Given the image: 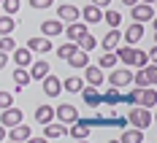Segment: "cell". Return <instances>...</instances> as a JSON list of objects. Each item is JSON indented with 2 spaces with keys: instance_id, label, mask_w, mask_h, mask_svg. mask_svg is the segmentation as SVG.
Returning a JSON list of instances; mask_svg holds the SVG:
<instances>
[{
  "instance_id": "cell-1",
  "label": "cell",
  "mask_w": 157,
  "mask_h": 143,
  "mask_svg": "<svg viewBox=\"0 0 157 143\" xmlns=\"http://www.w3.org/2000/svg\"><path fill=\"white\" fill-rule=\"evenodd\" d=\"M127 122H130L133 127H138V130H146L149 124H152V111L144 108V105H133V108H130V116H127Z\"/></svg>"
},
{
  "instance_id": "cell-2",
  "label": "cell",
  "mask_w": 157,
  "mask_h": 143,
  "mask_svg": "<svg viewBox=\"0 0 157 143\" xmlns=\"http://www.w3.org/2000/svg\"><path fill=\"white\" fill-rule=\"evenodd\" d=\"M54 119H57V122H63V124H73V122L78 119L76 105H73V103H60V105L54 108Z\"/></svg>"
},
{
  "instance_id": "cell-3",
  "label": "cell",
  "mask_w": 157,
  "mask_h": 143,
  "mask_svg": "<svg viewBox=\"0 0 157 143\" xmlns=\"http://www.w3.org/2000/svg\"><path fill=\"white\" fill-rule=\"evenodd\" d=\"M133 81V73H130V68H114L109 70V86H117V89H122Z\"/></svg>"
},
{
  "instance_id": "cell-4",
  "label": "cell",
  "mask_w": 157,
  "mask_h": 143,
  "mask_svg": "<svg viewBox=\"0 0 157 143\" xmlns=\"http://www.w3.org/2000/svg\"><path fill=\"white\" fill-rule=\"evenodd\" d=\"M22 122H25V113L19 111V108H14V105H11V108H6V111L0 113V124H3L6 130L16 127V124H22Z\"/></svg>"
},
{
  "instance_id": "cell-5",
  "label": "cell",
  "mask_w": 157,
  "mask_h": 143,
  "mask_svg": "<svg viewBox=\"0 0 157 143\" xmlns=\"http://www.w3.org/2000/svg\"><path fill=\"white\" fill-rule=\"evenodd\" d=\"M130 16H133V22H152L155 19V8L149 6V3H136L133 8H130Z\"/></svg>"
},
{
  "instance_id": "cell-6",
  "label": "cell",
  "mask_w": 157,
  "mask_h": 143,
  "mask_svg": "<svg viewBox=\"0 0 157 143\" xmlns=\"http://www.w3.org/2000/svg\"><path fill=\"white\" fill-rule=\"evenodd\" d=\"M141 38H144V24H141V22H130L127 30L122 32V41H125L127 46H136Z\"/></svg>"
},
{
  "instance_id": "cell-7",
  "label": "cell",
  "mask_w": 157,
  "mask_h": 143,
  "mask_svg": "<svg viewBox=\"0 0 157 143\" xmlns=\"http://www.w3.org/2000/svg\"><path fill=\"white\" fill-rule=\"evenodd\" d=\"M78 95H81V100H84V103H87L90 108H98V105L103 103V95L98 92V86H92V84H87V86H84V89H81Z\"/></svg>"
},
{
  "instance_id": "cell-8",
  "label": "cell",
  "mask_w": 157,
  "mask_h": 143,
  "mask_svg": "<svg viewBox=\"0 0 157 143\" xmlns=\"http://www.w3.org/2000/svg\"><path fill=\"white\" fill-rule=\"evenodd\" d=\"M90 124H87V119H76L71 127H68V135L73 138V141H84V138H90Z\"/></svg>"
},
{
  "instance_id": "cell-9",
  "label": "cell",
  "mask_w": 157,
  "mask_h": 143,
  "mask_svg": "<svg viewBox=\"0 0 157 143\" xmlns=\"http://www.w3.org/2000/svg\"><path fill=\"white\" fill-rule=\"evenodd\" d=\"M57 16H60L63 24H73V22L81 19V11H78L76 6H57Z\"/></svg>"
},
{
  "instance_id": "cell-10",
  "label": "cell",
  "mask_w": 157,
  "mask_h": 143,
  "mask_svg": "<svg viewBox=\"0 0 157 143\" xmlns=\"http://www.w3.org/2000/svg\"><path fill=\"white\" fill-rule=\"evenodd\" d=\"M41 32H44L46 38H57V35L65 32V24L60 19H46V22H41Z\"/></svg>"
},
{
  "instance_id": "cell-11",
  "label": "cell",
  "mask_w": 157,
  "mask_h": 143,
  "mask_svg": "<svg viewBox=\"0 0 157 143\" xmlns=\"http://www.w3.org/2000/svg\"><path fill=\"white\" fill-rule=\"evenodd\" d=\"M41 84H44V95L46 97H57L63 92V79H57V76H52V73H49Z\"/></svg>"
},
{
  "instance_id": "cell-12",
  "label": "cell",
  "mask_w": 157,
  "mask_h": 143,
  "mask_svg": "<svg viewBox=\"0 0 157 143\" xmlns=\"http://www.w3.org/2000/svg\"><path fill=\"white\" fill-rule=\"evenodd\" d=\"M30 135H33V130H30V124H25V122L8 130V141H14V143H25Z\"/></svg>"
},
{
  "instance_id": "cell-13",
  "label": "cell",
  "mask_w": 157,
  "mask_h": 143,
  "mask_svg": "<svg viewBox=\"0 0 157 143\" xmlns=\"http://www.w3.org/2000/svg\"><path fill=\"white\" fill-rule=\"evenodd\" d=\"M49 73H52V68H49L46 60H33V65H30V76H33V81H44Z\"/></svg>"
},
{
  "instance_id": "cell-14",
  "label": "cell",
  "mask_w": 157,
  "mask_h": 143,
  "mask_svg": "<svg viewBox=\"0 0 157 143\" xmlns=\"http://www.w3.org/2000/svg\"><path fill=\"white\" fill-rule=\"evenodd\" d=\"M81 19H84L87 24H98V22H103V11H100L95 3H90V6L81 8Z\"/></svg>"
},
{
  "instance_id": "cell-15",
  "label": "cell",
  "mask_w": 157,
  "mask_h": 143,
  "mask_svg": "<svg viewBox=\"0 0 157 143\" xmlns=\"http://www.w3.org/2000/svg\"><path fill=\"white\" fill-rule=\"evenodd\" d=\"M119 41H122V32L117 30V27H111L106 32V38H100V46H103V51H114V49L119 46Z\"/></svg>"
},
{
  "instance_id": "cell-16",
  "label": "cell",
  "mask_w": 157,
  "mask_h": 143,
  "mask_svg": "<svg viewBox=\"0 0 157 143\" xmlns=\"http://www.w3.org/2000/svg\"><path fill=\"white\" fill-rule=\"evenodd\" d=\"M11 60L16 62V68H30L33 65V51L27 46L25 49H14V51H11Z\"/></svg>"
},
{
  "instance_id": "cell-17",
  "label": "cell",
  "mask_w": 157,
  "mask_h": 143,
  "mask_svg": "<svg viewBox=\"0 0 157 143\" xmlns=\"http://www.w3.org/2000/svg\"><path fill=\"white\" fill-rule=\"evenodd\" d=\"M35 122L44 127V124H49V122H54V108L49 105V103H44V105H38L35 108Z\"/></svg>"
},
{
  "instance_id": "cell-18",
  "label": "cell",
  "mask_w": 157,
  "mask_h": 143,
  "mask_svg": "<svg viewBox=\"0 0 157 143\" xmlns=\"http://www.w3.org/2000/svg\"><path fill=\"white\" fill-rule=\"evenodd\" d=\"M84 35H87V24H81V22H73V24L65 27V38H68V41H76L78 43Z\"/></svg>"
},
{
  "instance_id": "cell-19",
  "label": "cell",
  "mask_w": 157,
  "mask_h": 143,
  "mask_svg": "<svg viewBox=\"0 0 157 143\" xmlns=\"http://www.w3.org/2000/svg\"><path fill=\"white\" fill-rule=\"evenodd\" d=\"M65 132H68V127H65L63 122H49V124H44V135H46L49 141H54V138H63Z\"/></svg>"
},
{
  "instance_id": "cell-20",
  "label": "cell",
  "mask_w": 157,
  "mask_h": 143,
  "mask_svg": "<svg viewBox=\"0 0 157 143\" xmlns=\"http://www.w3.org/2000/svg\"><path fill=\"white\" fill-rule=\"evenodd\" d=\"M119 143H144V130H138V127H125V130H122Z\"/></svg>"
},
{
  "instance_id": "cell-21",
  "label": "cell",
  "mask_w": 157,
  "mask_h": 143,
  "mask_svg": "<svg viewBox=\"0 0 157 143\" xmlns=\"http://www.w3.org/2000/svg\"><path fill=\"white\" fill-rule=\"evenodd\" d=\"M84 70H87V84H92V86H100V84H103V68H98V65H87V68H84Z\"/></svg>"
},
{
  "instance_id": "cell-22",
  "label": "cell",
  "mask_w": 157,
  "mask_h": 143,
  "mask_svg": "<svg viewBox=\"0 0 157 143\" xmlns=\"http://www.w3.org/2000/svg\"><path fill=\"white\" fill-rule=\"evenodd\" d=\"M157 103V89L155 86H144L141 95H138V105H144V108H152Z\"/></svg>"
},
{
  "instance_id": "cell-23",
  "label": "cell",
  "mask_w": 157,
  "mask_h": 143,
  "mask_svg": "<svg viewBox=\"0 0 157 143\" xmlns=\"http://www.w3.org/2000/svg\"><path fill=\"white\" fill-rule=\"evenodd\" d=\"M27 49H30V51H41V54H46V51H52V41H49L46 35H44V38H30V41H27Z\"/></svg>"
},
{
  "instance_id": "cell-24",
  "label": "cell",
  "mask_w": 157,
  "mask_h": 143,
  "mask_svg": "<svg viewBox=\"0 0 157 143\" xmlns=\"http://www.w3.org/2000/svg\"><path fill=\"white\" fill-rule=\"evenodd\" d=\"M76 51H78V43H76V41H65L63 46H57V57H60L63 62H68Z\"/></svg>"
},
{
  "instance_id": "cell-25",
  "label": "cell",
  "mask_w": 157,
  "mask_h": 143,
  "mask_svg": "<svg viewBox=\"0 0 157 143\" xmlns=\"http://www.w3.org/2000/svg\"><path fill=\"white\" fill-rule=\"evenodd\" d=\"M68 65H71V68H76V70H84V68L90 65V51H81V49H78L76 54L68 60Z\"/></svg>"
},
{
  "instance_id": "cell-26",
  "label": "cell",
  "mask_w": 157,
  "mask_h": 143,
  "mask_svg": "<svg viewBox=\"0 0 157 143\" xmlns=\"http://www.w3.org/2000/svg\"><path fill=\"white\" fill-rule=\"evenodd\" d=\"M30 81H33V76H30V70H27V68H16V70H14V84H16V89H19V92H22V86H27Z\"/></svg>"
},
{
  "instance_id": "cell-27",
  "label": "cell",
  "mask_w": 157,
  "mask_h": 143,
  "mask_svg": "<svg viewBox=\"0 0 157 143\" xmlns=\"http://www.w3.org/2000/svg\"><path fill=\"white\" fill-rule=\"evenodd\" d=\"M119 62V57H117V51H103V57L98 60V68H103V70H114Z\"/></svg>"
},
{
  "instance_id": "cell-28",
  "label": "cell",
  "mask_w": 157,
  "mask_h": 143,
  "mask_svg": "<svg viewBox=\"0 0 157 143\" xmlns=\"http://www.w3.org/2000/svg\"><path fill=\"white\" fill-rule=\"evenodd\" d=\"M114 51H117V57H119V62H125L127 68H130V65H133V51H136V46H117L114 49Z\"/></svg>"
},
{
  "instance_id": "cell-29",
  "label": "cell",
  "mask_w": 157,
  "mask_h": 143,
  "mask_svg": "<svg viewBox=\"0 0 157 143\" xmlns=\"http://www.w3.org/2000/svg\"><path fill=\"white\" fill-rule=\"evenodd\" d=\"M63 86H65V92H81L84 89V79H78V76H68V79L63 81Z\"/></svg>"
},
{
  "instance_id": "cell-30",
  "label": "cell",
  "mask_w": 157,
  "mask_h": 143,
  "mask_svg": "<svg viewBox=\"0 0 157 143\" xmlns=\"http://www.w3.org/2000/svg\"><path fill=\"white\" fill-rule=\"evenodd\" d=\"M103 103H106L109 108H114L117 103H122V95H119V89H117V86H109V89L103 92Z\"/></svg>"
},
{
  "instance_id": "cell-31",
  "label": "cell",
  "mask_w": 157,
  "mask_h": 143,
  "mask_svg": "<svg viewBox=\"0 0 157 143\" xmlns=\"http://www.w3.org/2000/svg\"><path fill=\"white\" fill-rule=\"evenodd\" d=\"M146 65H149V51L136 49V51H133V65H130V68H136V70H138V68H146Z\"/></svg>"
},
{
  "instance_id": "cell-32",
  "label": "cell",
  "mask_w": 157,
  "mask_h": 143,
  "mask_svg": "<svg viewBox=\"0 0 157 143\" xmlns=\"http://www.w3.org/2000/svg\"><path fill=\"white\" fill-rule=\"evenodd\" d=\"M14 27H16V19L14 16H0V35H11L14 32Z\"/></svg>"
},
{
  "instance_id": "cell-33",
  "label": "cell",
  "mask_w": 157,
  "mask_h": 143,
  "mask_svg": "<svg viewBox=\"0 0 157 143\" xmlns=\"http://www.w3.org/2000/svg\"><path fill=\"white\" fill-rule=\"evenodd\" d=\"M103 19H106V24H109V27H119V22H122V14H119V11H114V8H109V11L103 14Z\"/></svg>"
},
{
  "instance_id": "cell-34",
  "label": "cell",
  "mask_w": 157,
  "mask_h": 143,
  "mask_svg": "<svg viewBox=\"0 0 157 143\" xmlns=\"http://www.w3.org/2000/svg\"><path fill=\"white\" fill-rule=\"evenodd\" d=\"M133 84H136V86H152V84H149V76H146V70H144V68H138V70H136V73H133Z\"/></svg>"
},
{
  "instance_id": "cell-35",
  "label": "cell",
  "mask_w": 157,
  "mask_h": 143,
  "mask_svg": "<svg viewBox=\"0 0 157 143\" xmlns=\"http://www.w3.org/2000/svg\"><path fill=\"white\" fill-rule=\"evenodd\" d=\"M95 46H98V38H95V35H90V32L78 41V49H81V51H92Z\"/></svg>"
},
{
  "instance_id": "cell-36",
  "label": "cell",
  "mask_w": 157,
  "mask_h": 143,
  "mask_svg": "<svg viewBox=\"0 0 157 143\" xmlns=\"http://www.w3.org/2000/svg\"><path fill=\"white\" fill-rule=\"evenodd\" d=\"M14 49H16V41H14V38H8V35H0V51L11 54Z\"/></svg>"
},
{
  "instance_id": "cell-37",
  "label": "cell",
  "mask_w": 157,
  "mask_h": 143,
  "mask_svg": "<svg viewBox=\"0 0 157 143\" xmlns=\"http://www.w3.org/2000/svg\"><path fill=\"white\" fill-rule=\"evenodd\" d=\"M0 6H3V11H6L8 16H16V11H19V6H22V3H19V0H3Z\"/></svg>"
},
{
  "instance_id": "cell-38",
  "label": "cell",
  "mask_w": 157,
  "mask_h": 143,
  "mask_svg": "<svg viewBox=\"0 0 157 143\" xmlns=\"http://www.w3.org/2000/svg\"><path fill=\"white\" fill-rule=\"evenodd\" d=\"M11 105H14V95H11V92H3V89H0V111L11 108Z\"/></svg>"
},
{
  "instance_id": "cell-39",
  "label": "cell",
  "mask_w": 157,
  "mask_h": 143,
  "mask_svg": "<svg viewBox=\"0 0 157 143\" xmlns=\"http://www.w3.org/2000/svg\"><path fill=\"white\" fill-rule=\"evenodd\" d=\"M144 70H146V76H149V84H152V86H155L157 84V65H146V68H144Z\"/></svg>"
},
{
  "instance_id": "cell-40",
  "label": "cell",
  "mask_w": 157,
  "mask_h": 143,
  "mask_svg": "<svg viewBox=\"0 0 157 143\" xmlns=\"http://www.w3.org/2000/svg\"><path fill=\"white\" fill-rule=\"evenodd\" d=\"M52 3H54V0H30V6H33V8H38V11H44V8H49Z\"/></svg>"
},
{
  "instance_id": "cell-41",
  "label": "cell",
  "mask_w": 157,
  "mask_h": 143,
  "mask_svg": "<svg viewBox=\"0 0 157 143\" xmlns=\"http://www.w3.org/2000/svg\"><path fill=\"white\" fill-rule=\"evenodd\" d=\"M25 143H49V138H46V135H44V138H33V135H30Z\"/></svg>"
},
{
  "instance_id": "cell-42",
  "label": "cell",
  "mask_w": 157,
  "mask_h": 143,
  "mask_svg": "<svg viewBox=\"0 0 157 143\" xmlns=\"http://www.w3.org/2000/svg\"><path fill=\"white\" fill-rule=\"evenodd\" d=\"M149 62L157 65V46H152V51H149Z\"/></svg>"
},
{
  "instance_id": "cell-43",
  "label": "cell",
  "mask_w": 157,
  "mask_h": 143,
  "mask_svg": "<svg viewBox=\"0 0 157 143\" xmlns=\"http://www.w3.org/2000/svg\"><path fill=\"white\" fill-rule=\"evenodd\" d=\"M90 3H95L98 8H109V3H111V0H90Z\"/></svg>"
},
{
  "instance_id": "cell-44",
  "label": "cell",
  "mask_w": 157,
  "mask_h": 143,
  "mask_svg": "<svg viewBox=\"0 0 157 143\" xmlns=\"http://www.w3.org/2000/svg\"><path fill=\"white\" fill-rule=\"evenodd\" d=\"M6 65H8V54H6V51H0V70H3Z\"/></svg>"
},
{
  "instance_id": "cell-45",
  "label": "cell",
  "mask_w": 157,
  "mask_h": 143,
  "mask_svg": "<svg viewBox=\"0 0 157 143\" xmlns=\"http://www.w3.org/2000/svg\"><path fill=\"white\" fill-rule=\"evenodd\" d=\"M3 141H8V132H6V127L0 124V143H3Z\"/></svg>"
},
{
  "instance_id": "cell-46",
  "label": "cell",
  "mask_w": 157,
  "mask_h": 143,
  "mask_svg": "<svg viewBox=\"0 0 157 143\" xmlns=\"http://www.w3.org/2000/svg\"><path fill=\"white\" fill-rule=\"evenodd\" d=\"M122 3H125V6H130V8H133V6H136V3H141V0H122Z\"/></svg>"
},
{
  "instance_id": "cell-47",
  "label": "cell",
  "mask_w": 157,
  "mask_h": 143,
  "mask_svg": "<svg viewBox=\"0 0 157 143\" xmlns=\"http://www.w3.org/2000/svg\"><path fill=\"white\" fill-rule=\"evenodd\" d=\"M152 27H155V32H157V14H155V19H152Z\"/></svg>"
},
{
  "instance_id": "cell-48",
  "label": "cell",
  "mask_w": 157,
  "mask_h": 143,
  "mask_svg": "<svg viewBox=\"0 0 157 143\" xmlns=\"http://www.w3.org/2000/svg\"><path fill=\"white\" fill-rule=\"evenodd\" d=\"M141 3H149V6H155V0H141Z\"/></svg>"
},
{
  "instance_id": "cell-49",
  "label": "cell",
  "mask_w": 157,
  "mask_h": 143,
  "mask_svg": "<svg viewBox=\"0 0 157 143\" xmlns=\"http://www.w3.org/2000/svg\"><path fill=\"white\" fill-rule=\"evenodd\" d=\"M76 143H90V138H84V141H76Z\"/></svg>"
},
{
  "instance_id": "cell-50",
  "label": "cell",
  "mask_w": 157,
  "mask_h": 143,
  "mask_svg": "<svg viewBox=\"0 0 157 143\" xmlns=\"http://www.w3.org/2000/svg\"><path fill=\"white\" fill-rule=\"evenodd\" d=\"M155 46H157V32H155Z\"/></svg>"
},
{
  "instance_id": "cell-51",
  "label": "cell",
  "mask_w": 157,
  "mask_h": 143,
  "mask_svg": "<svg viewBox=\"0 0 157 143\" xmlns=\"http://www.w3.org/2000/svg\"><path fill=\"white\" fill-rule=\"evenodd\" d=\"M3 143H14V141H3Z\"/></svg>"
},
{
  "instance_id": "cell-52",
  "label": "cell",
  "mask_w": 157,
  "mask_h": 143,
  "mask_svg": "<svg viewBox=\"0 0 157 143\" xmlns=\"http://www.w3.org/2000/svg\"><path fill=\"white\" fill-rule=\"evenodd\" d=\"M109 143H119V141H109Z\"/></svg>"
},
{
  "instance_id": "cell-53",
  "label": "cell",
  "mask_w": 157,
  "mask_h": 143,
  "mask_svg": "<svg viewBox=\"0 0 157 143\" xmlns=\"http://www.w3.org/2000/svg\"><path fill=\"white\" fill-rule=\"evenodd\" d=\"M155 122H157V111H155Z\"/></svg>"
},
{
  "instance_id": "cell-54",
  "label": "cell",
  "mask_w": 157,
  "mask_h": 143,
  "mask_svg": "<svg viewBox=\"0 0 157 143\" xmlns=\"http://www.w3.org/2000/svg\"><path fill=\"white\" fill-rule=\"evenodd\" d=\"M155 6H157V0H155Z\"/></svg>"
},
{
  "instance_id": "cell-55",
  "label": "cell",
  "mask_w": 157,
  "mask_h": 143,
  "mask_svg": "<svg viewBox=\"0 0 157 143\" xmlns=\"http://www.w3.org/2000/svg\"><path fill=\"white\" fill-rule=\"evenodd\" d=\"M0 3H3V0H0Z\"/></svg>"
}]
</instances>
